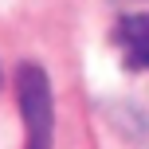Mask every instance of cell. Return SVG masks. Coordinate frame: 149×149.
Segmentation results:
<instances>
[{"mask_svg": "<svg viewBox=\"0 0 149 149\" xmlns=\"http://www.w3.org/2000/svg\"><path fill=\"white\" fill-rule=\"evenodd\" d=\"M16 98L24 114V141L28 149H51L55 134V98H51V79L43 67L24 63L16 71Z\"/></svg>", "mask_w": 149, "mask_h": 149, "instance_id": "6da1fadb", "label": "cell"}, {"mask_svg": "<svg viewBox=\"0 0 149 149\" xmlns=\"http://www.w3.org/2000/svg\"><path fill=\"white\" fill-rule=\"evenodd\" d=\"M114 43L122 47V63L130 71H149V12L122 16V24L114 28Z\"/></svg>", "mask_w": 149, "mask_h": 149, "instance_id": "7a4b0ae2", "label": "cell"}]
</instances>
